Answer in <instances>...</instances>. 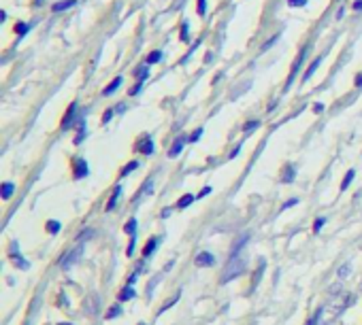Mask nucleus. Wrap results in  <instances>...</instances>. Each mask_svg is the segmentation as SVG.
Listing matches in <instances>:
<instances>
[{
  "label": "nucleus",
  "mask_w": 362,
  "mask_h": 325,
  "mask_svg": "<svg viewBox=\"0 0 362 325\" xmlns=\"http://www.w3.org/2000/svg\"><path fill=\"white\" fill-rule=\"evenodd\" d=\"M350 302H352V295L343 293V289L341 291L332 289V293H330V298L326 300V304H322V308L318 310L320 313V325H328V323L335 321L350 306Z\"/></svg>",
  "instance_id": "obj_1"
},
{
  "label": "nucleus",
  "mask_w": 362,
  "mask_h": 325,
  "mask_svg": "<svg viewBox=\"0 0 362 325\" xmlns=\"http://www.w3.org/2000/svg\"><path fill=\"white\" fill-rule=\"evenodd\" d=\"M245 266H247L245 255H243L241 251H239V253H233V257H230V261H228V266H226L224 275H221V283H228V281H233L235 277H241V275L245 272Z\"/></svg>",
  "instance_id": "obj_2"
},
{
  "label": "nucleus",
  "mask_w": 362,
  "mask_h": 325,
  "mask_svg": "<svg viewBox=\"0 0 362 325\" xmlns=\"http://www.w3.org/2000/svg\"><path fill=\"white\" fill-rule=\"evenodd\" d=\"M81 253H83V247L79 245V247H75L73 251H69L62 259H60V266H62V270H69V268H73V266L81 259Z\"/></svg>",
  "instance_id": "obj_3"
},
{
  "label": "nucleus",
  "mask_w": 362,
  "mask_h": 325,
  "mask_svg": "<svg viewBox=\"0 0 362 325\" xmlns=\"http://www.w3.org/2000/svg\"><path fill=\"white\" fill-rule=\"evenodd\" d=\"M305 55H307V47H305L300 53H298V57H296V62L292 64V71H290V77H288V81H286V90H290V85L294 83V79H296V73H298V68H300V64H302V60H305Z\"/></svg>",
  "instance_id": "obj_4"
},
{
  "label": "nucleus",
  "mask_w": 362,
  "mask_h": 325,
  "mask_svg": "<svg viewBox=\"0 0 362 325\" xmlns=\"http://www.w3.org/2000/svg\"><path fill=\"white\" fill-rule=\"evenodd\" d=\"M73 166H75V179H83V176H88L90 168H88V162L83 158H77L73 162Z\"/></svg>",
  "instance_id": "obj_5"
},
{
  "label": "nucleus",
  "mask_w": 362,
  "mask_h": 325,
  "mask_svg": "<svg viewBox=\"0 0 362 325\" xmlns=\"http://www.w3.org/2000/svg\"><path fill=\"white\" fill-rule=\"evenodd\" d=\"M75 115H77V102H73L71 106H69V111H66V115H64V120H62V130H69V128H73L77 122H75Z\"/></svg>",
  "instance_id": "obj_6"
},
{
  "label": "nucleus",
  "mask_w": 362,
  "mask_h": 325,
  "mask_svg": "<svg viewBox=\"0 0 362 325\" xmlns=\"http://www.w3.org/2000/svg\"><path fill=\"white\" fill-rule=\"evenodd\" d=\"M136 151H141L143 156H152L154 154V140L150 136H143L136 142Z\"/></svg>",
  "instance_id": "obj_7"
},
{
  "label": "nucleus",
  "mask_w": 362,
  "mask_h": 325,
  "mask_svg": "<svg viewBox=\"0 0 362 325\" xmlns=\"http://www.w3.org/2000/svg\"><path fill=\"white\" fill-rule=\"evenodd\" d=\"M86 134H88V130H86V120H83V117H79V120H77V136H75V145H81L83 138H86Z\"/></svg>",
  "instance_id": "obj_8"
},
{
  "label": "nucleus",
  "mask_w": 362,
  "mask_h": 325,
  "mask_svg": "<svg viewBox=\"0 0 362 325\" xmlns=\"http://www.w3.org/2000/svg\"><path fill=\"white\" fill-rule=\"evenodd\" d=\"M75 5H77V0H60V3L51 5V11H53V13H62V11H69V9L75 7Z\"/></svg>",
  "instance_id": "obj_9"
},
{
  "label": "nucleus",
  "mask_w": 362,
  "mask_h": 325,
  "mask_svg": "<svg viewBox=\"0 0 362 325\" xmlns=\"http://www.w3.org/2000/svg\"><path fill=\"white\" fill-rule=\"evenodd\" d=\"M213 263H215V257L209 251H203V253L197 255V266H201V268L203 266H213Z\"/></svg>",
  "instance_id": "obj_10"
},
{
  "label": "nucleus",
  "mask_w": 362,
  "mask_h": 325,
  "mask_svg": "<svg viewBox=\"0 0 362 325\" xmlns=\"http://www.w3.org/2000/svg\"><path fill=\"white\" fill-rule=\"evenodd\" d=\"M320 64H322V57H316V60H314V62L309 64V68L305 71V75H302V81H305V83H307V81H309V79L314 77V73L318 71V66H320Z\"/></svg>",
  "instance_id": "obj_11"
},
{
  "label": "nucleus",
  "mask_w": 362,
  "mask_h": 325,
  "mask_svg": "<svg viewBox=\"0 0 362 325\" xmlns=\"http://www.w3.org/2000/svg\"><path fill=\"white\" fill-rule=\"evenodd\" d=\"M122 85V77H116L114 81H111L105 90H102V96H111V94H116V90Z\"/></svg>",
  "instance_id": "obj_12"
},
{
  "label": "nucleus",
  "mask_w": 362,
  "mask_h": 325,
  "mask_svg": "<svg viewBox=\"0 0 362 325\" xmlns=\"http://www.w3.org/2000/svg\"><path fill=\"white\" fill-rule=\"evenodd\" d=\"M120 196H122V187H116V189H114V194H111V198H109L107 211H114V209H116V204H118Z\"/></svg>",
  "instance_id": "obj_13"
},
{
  "label": "nucleus",
  "mask_w": 362,
  "mask_h": 325,
  "mask_svg": "<svg viewBox=\"0 0 362 325\" xmlns=\"http://www.w3.org/2000/svg\"><path fill=\"white\" fill-rule=\"evenodd\" d=\"M28 30H30V24H26V21H17L15 24V35L17 39H24L28 35Z\"/></svg>",
  "instance_id": "obj_14"
},
{
  "label": "nucleus",
  "mask_w": 362,
  "mask_h": 325,
  "mask_svg": "<svg viewBox=\"0 0 362 325\" xmlns=\"http://www.w3.org/2000/svg\"><path fill=\"white\" fill-rule=\"evenodd\" d=\"M183 142H185V138H177V140L173 142L171 151H169V158H177V156L181 154V149H183Z\"/></svg>",
  "instance_id": "obj_15"
},
{
  "label": "nucleus",
  "mask_w": 362,
  "mask_h": 325,
  "mask_svg": "<svg viewBox=\"0 0 362 325\" xmlns=\"http://www.w3.org/2000/svg\"><path fill=\"white\" fill-rule=\"evenodd\" d=\"M11 255H13V261H15L17 268H21V270H28V268H30V263H28V261L19 255V251H17V253H11Z\"/></svg>",
  "instance_id": "obj_16"
},
{
  "label": "nucleus",
  "mask_w": 362,
  "mask_h": 325,
  "mask_svg": "<svg viewBox=\"0 0 362 325\" xmlns=\"http://www.w3.org/2000/svg\"><path fill=\"white\" fill-rule=\"evenodd\" d=\"M152 187H154V181L152 179H147L145 183H143V187H141V192H138V196H134V202L141 198V196H147V194H152Z\"/></svg>",
  "instance_id": "obj_17"
},
{
  "label": "nucleus",
  "mask_w": 362,
  "mask_h": 325,
  "mask_svg": "<svg viewBox=\"0 0 362 325\" xmlns=\"http://www.w3.org/2000/svg\"><path fill=\"white\" fill-rule=\"evenodd\" d=\"M132 298H134V289L130 285H126L124 291L120 293V302H126V300H132Z\"/></svg>",
  "instance_id": "obj_18"
},
{
  "label": "nucleus",
  "mask_w": 362,
  "mask_h": 325,
  "mask_svg": "<svg viewBox=\"0 0 362 325\" xmlns=\"http://www.w3.org/2000/svg\"><path fill=\"white\" fill-rule=\"evenodd\" d=\"M294 174H296V168L294 166H288L286 172H284V176H282V181L284 183H292L294 181Z\"/></svg>",
  "instance_id": "obj_19"
},
{
  "label": "nucleus",
  "mask_w": 362,
  "mask_h": 325,
  "mask_svg": "<svg viewBox=\"0 0 362 325\" xmlns=\"http://www.w3.org/2000/svg\"><path fill=\"white\" fill-rule=\"evenodd\" d=\"M158 243H160V239H152V241H150V243L145 245V249H143V255H145V257H150V255H152V253L156 251Z\"/></svg>",
  "instance_id": "obj_20"
},
{
  "label": "nucleus",
  "mask_w": 362,
  "mask_h": 325,
  "mask_svg": "<svg viewBox=\"0 0 362 325\" xmlns=\"http://www.w3.org/2000/svg\"><path fill=\"white\" fill-rule=\"evenodd\" d=\"M192 202H194V196H192V194H185V196H181V198H179L177 206H179V209H185V206H190Z\"/></svg>",
  "instance_id": "obj_21"
},
{
  "label": "nucleus",
  "mask_w": 362,
  "mask_h": 325,
  "mask_svg": "<svg viewBox=\"0 0 362 325\" xmlns=\"http://www.w3.org/2000/svg\"><path fill=\"white\" fill-rule=\"evenodd\" d=\"M158 62H162V51H152L147 55V64H158Z\"/></svg>",
  "instance_id": "obj_22"
},
{
  "label": "nucleus",
  "mask_w": 362,
  "mask_h": 325,
  "mask_svg": "<svg viewBox=\"0 0 362 325\" xmlns=\"http://www.w3.org/2000/svg\"><path fill=\"white\" fill-rule=\"evenodd\" d=\"M147 75H150V73H147L145 66H141V68H136V71H134V77L138 79V83H143V81L147 79Z\"/></svg>",
  "instance_id": "obj_23"
},
{
  "label": "nucleus",
  "mask_w": 362,
  "mask_h": 325,
  "mask_svg": "<svg viewBox=\"0 0 362 325\" xmlns=\"http://www.w3.org/2000/svg\"><path fill=\"white\" fill-rule=\"evenodd\" d=\"M136 168H138V162H128V164L124 166V170L120 172V176H128V174H130L132 170H136Z\"/></svg>",
  "instance_id": "obj_24"
},
{
  "label": "nucleus",
  "mask_w": 362,
  "mask_h": 325,
  "mask_svg": "<svg viewBox=\"0 0 362 325\" xmlns=\"http://www.w3.org/2000/svg\"><path fill=\"white\" fill-rule=\"evenodd\" d=\"M354 176H356V172H354V170H347L345 179H343V183H341V189H347V187H350V183L354 181Z\"/></svg>",
  "instance_id": "obj_25"
},
{
  "label": "nucleus",
  "mask_w": 362,
  "mask_h": 325,
  "mask_svg": "<svg viewBox=\"0 0 362 325\" xmlns=\"http://www.w3.org/2000/svg\"><path fill=\"white\" fill-rule=\"evenodd\" d=\"M13 189H15V187H13V183H9V181H7V183H3V198H5V200H9V198H11V194H13Z\"/></svg>",
  "instance_id": "obj_26"
},
{
  "label": "nucleus",
  "mask_w": 362,
  "mask_h": 325,
  "mask_svg": "<svg viewBox=\"0 0 362 325\" xmlns=\"http://www.w3.org/2000/svg\"><path fill=\"white\" fill-rule=\"evenodd\" d=\"M179 41L181 43H188L190 41V28H188V24H181V37H179Z\"/></svg>",
  "instance_id": "obj_27"
},
{
  "label": "nucleus",
  "mask_w": 362,
  "mask_h": 325,
  "mask_svg": "<svg viewBox=\"0 0 362 325\" xmlns=\"http://www.w3.org/2000/svg\"><path fill=\"white\" fill-rule=\"evenodd\" d=\"M124 232L130 234V236H134V232H136V219H130V221L124 225Z\"/></svg>",
  "instance_id": "obj_28"
},
{
  "label": "nucleus",
  "mask_w": 362,
  "mask_h": 325,
  "mask_svg": "<svg viewBox=\"0 0 362 325\" xmlns=\"http://www.w3.org/2000/svg\"><path fill=\"white\" fill-rule=\"evenodd\" d=\"M120 315H122V306L116 304L114 308H111V310L107 313V319H116V317H120Z\"/></svg>",
  "instance_id": "obj_29"
},
{
  "label": "nucleus",
  "mask_w": 362,
  "mask_h": 325,
  "mask_svg": "<svg viewBox=\"0 0 362 325\" xmlns=\"http://www.w3.org/2000/svg\"><path fill=\"white\" fill-rule=\"evenodd\" d=\"M260 126V122L258 120H252V122H247L245 126H243V132H252L254 128H258Z\"/></svg>",
  "instance_id": "obj_30"
},
{
  "label": "nucleus",
  "mask_w": 362,
  "mask_h": 325,
  "mask_svg": "<svg viewBox=\"0 0 362 325\" xmlns=\"http://www.w3.org/2000/svg\"><path fill=\"white\" fill-rule=\"evenodd\" d=\"M197 5H199L197 11H199V15L203 17V15L207 13V0H197Z\"/></svg>",
  "instance_id": "obj_31"
},
{
  "label": "nucleus",
  "mask_w": 362,
  "mask_h": 325,
  "mask_svg": "<svg viewBox=\"0 0 362 325\" xmlns=\"http://www.w3.org/2000/svg\"><path fill=\"white\" fill-rule=\"evenodd\" d=\"M347 275H350V263H343L341 268L337 270V277H339V279H345Z\"/></svg>",
  "instance_id": "obj_32"
},
{
  "label": "nucleus",
  "mask_w": 362,
  "mask_h": 325,
  "mask_svg": "<svg viewBox=\"0 0 362 325\" xmlns=\"http://www.w3.org/2000/svg\"><path fill=\"white\" fill-rule=\"evenodd\" d=\"M201 136H203V128H197V130L192 132V136L188 138V142H197V140H199Z\"/></svg>",
  "instance_id": "obj_33"
},
{
  "label": "nucleus",
  "mask_w": 362,
  "mask_h": 325,
  "mask_svg": "<svg viewBox=\"0 0 362 325\" xmlns=\"http://www.w3.org/2000/svg\"><path fill=\"white\" fill-rule=\"evenodd\" d=\"M47 232L58 234V232H60V223H58V221H49V223H47Z\"/></svg>",
  "instance_id": "obj_34"
},
{
  "label": "nucleus",
  "mask_w": 362,
  "mask_h": 325,
  "mask_svg": "<svg viewBox=\"0 0 362 325\" xmlns=\"http://www.w3.org/2000/svg\"><path fill=\"white\" fill-rule=\"evenodd\" d=\"M114 113H116L114 109H107L105 115H102V124H109V122H111V117H114Z\"/></svg>",
  "instance_id": "obj_35"
},
{
  "label": "nucleus",
  "mask_w": 362,
  "mask_h": 325,
  "mask_svg": "<svg viewBox=\"0 0 362 325\" xmlns=\"http://www.w3.org/2000/svg\"><path fill=\"white\" fill-rule=\"evenodd\" d=\"M262 270H264V261H260V268H258V275L254 277V287L260 283V279H262Z\"/></svg>",
  "instance_id": "obj_36"
},
{
  "label": "nucleus",
  "mask_w": 362,
  "mask_h": 325,
  "mask_svg": "<svg viewBox=\"0 0 362 325\" xmlns=\"http://www.w3.org/2000/svg\"><path fill=\"white\" fill-rule=\"evenodd\" d=\"M324 223H326V219H324V217H318V219H316V223H314V232H320Z\"/></svg>",
  "instance_id": "obj_37"
},
{
  "label": "nucleus",
  "mask_w": 362,
  "mask_h": 325,
  "mask_svg": "<svg viewBox=\"0 0 362 325\" xmlns=\"http://www.w3.org/2000/svg\"><path fill=\"white\" fill-rule=\"evenodd\" d=\"M138 92H141V83H136V85H132V87H130V90H128V94H130V96H136Z\"/></svg>",
  "instance_id": "obj_38"
},
{
  "label": "nucleus",
  "mask_w": 362,
  "mask_h": 325,
  "mask_svg": "<svg viewBox=\"0 0 362 325\" xmlns=\"http://www.w3.org/2000/svg\"><path fill=\"white\" fill-rule=\"evenodd\" d=\"M288 5L290 7H302V5H307V0H288Z\"/></svg>",
  "instance_id": "obj_39"
},
{
  "label": "nucleus",
  "mask_w": 362,
  "mask_h": 325,
  "mask_svg": "<svg viewBox=\"0 0 362 325\" xmlns=\"http://www.w3.org/2000/svg\"><path fill=\"white\" fill-rule=\"evenodd\" d=\"M277 39H280V35H277V37H273V39H271L269 43H264V45H262V51H266L269 47H273V45L277 43Z\"/></svg>",
  "instance_id": "obj_40"
},
{
  "label": "nucleus",
  "mask_w": 362,
  "mask_h": 325,
  "mask_svg": "<svg viewBox=\"0 0 362 325\" xmlns=\"http://www.w3.org/2000/svg\"><path fill=\"white\" fill-rule=\"evenodd\" d=\"M79 239H81V241H83V239H86V241H88V239H92V230L81 232V234H79Z\"/></svg>",
  "instance_id": "obj_41"
},
{
  "label": "nucleus",
  "mask_w": 362,
  "mask_h": 325,
  "mask_svg": "<svg viewBox=\"0 0 362 325\" xmlns=\"http://www.w3.org/2000/svg\"><path fill=\"white\" fill-rule=\"evenodd\" d=\"M298 204V200L296 198H292V200H288L286 204H284V209H290V206H296Z\"/></svg>",
  "instance_id": "obj_42"
},
{
  "label": "nucleus",
  "mask_w": 362,
  "mask_h": 325,
  "mask_svg": "<svg viewBox=\"0 0 362 325\" xmlns=\"http://www.w3.org/2000/svg\"><path fill=\"white\" fill-rule=\"evenodd\" d=\"M354 11L356 13H362V0H356V3H354Z\"/></svg>",
  "instance_id": "obj_43"
},
{
  "label": "nucleus",
  "mask_w": 362,
  "mask_h": 325,
  "mask_svg": "<svg viewBox=\"0 0 362 325\" xmlns=\"http://www.w3.org/2000/svg\"><path fill=\"white\" fill-rule=\"evenodd\" d=\"M314 111H316V113H322V111H324V104H322V102H316V104H314Z\"/></svg>",
  "instance_id": "obj_44"
},
{
  "label": "nucleus",
  "mask_w": 362,
  "mask_h": 325,
  "mask_svg": "<svg viewBox=\"0 0 362 325\" xmlns=\"http://www.w3.org/2000/svg\"><path fill=\"white\" fill-rule=\"evenodd\" d=\"M209 194H211V187H203L199 196H201V198H205V196H209Z\"/></svg>",
  "instance_id": "obj_45"
},
{
  "label": "nucleus",
  "mask_w": 362,
  "mask_h": 325,
  "mask_svg": "<svg viewBox=\"0 0 362 325\" xmlns=\"http://www.w3.org/2000/svg\"><path fill=\"white\" fill-rule=\"evenodd\" d=\"M354 85H356V87H362V75H358V77L354 79Z\"/></svg>",
  "instance_id": "obj_46"
},
{
  "label": "nucleus",
  "mask_w": 362,
  "mask_h": 325,
  "mask_svg": "<svg viewBox=\"0 0 362 325\" xmlns=\"http://www.w3.org/2000/svg\"><path fill=\"white\" fill-rule=\"evenodd\" d=\"M239 151H241V145H239V147H237V149H233V154H230V158H235V156H237V154H239Z\"/></svg>",
  "instance_id": "obj_47"
},
{
  "label": "nucleus",
  "mask_w": 362,
  "mask_h": 325,
  "mask_svg": "<svg viewBox=\"0 0 362 325\" xmlns=\"http://www.w3.org/2000/svg\"><path fill=\"white\" fill-rule=\"evenodd\" d=\"M41 3H43V0H35V7H41Z\"/></svg>",
  "instance_id": "obj_48"
}]
</instances>
